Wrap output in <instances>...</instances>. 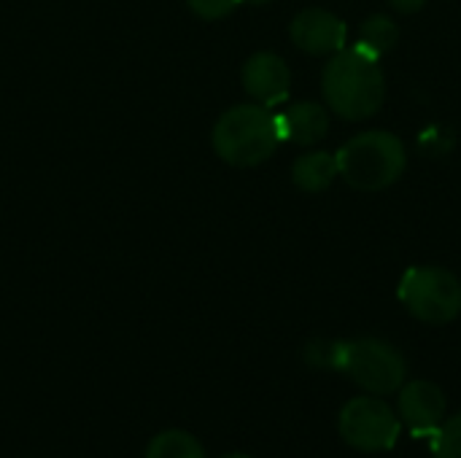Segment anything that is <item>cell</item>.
<instances>
[{"instance_id":"277c9868","label":"cell","mask_w":461,"mask_h":458,"mask_svg":"<svg viewBox=\"0 0 461 458\" xmlns=\"http://www.w3.org/2000/svg\"><path fill=\"white\" fill-rule=\"evenodd\" d=\"M335 373H343L367 394L389 397L397 394L408 381V362L400 348L381 337H357L340 340Z\"/></svg>"},{"instance_id":"30bf717a","label":"cell","mask_w":461,"mask_h":458,"mask_svg":"<svg viewBox=\"0 0 461 458\" xmlns=\"http://www.w3.org/2000/svg\"><path fill=\"white\" fill-rule=\"evenodd\" d=\"M278 119V132L281 140L294 143V146H313L327 138L330 132V108L313 100H300L286 105Z\"/></svg>"},{"instance_id":"4fadbf2b","label":"cell","mask_w":461,"mask_h":458,"mask_svg":"<svg viewBox=\"0 0 461 458\" xmlns=\"http://www.w3.org/2000/svg\"><path fill=\"white\" fill-rule=\"evenodd\" d=\"M143 458H208L203 443L184 429H165L146 445Z\"/></svg>"},{"instance_id":"ac0fdd59","label":"cell","mask_w":461,"mask_h":458,"mask_svg":"<svg viewBox=\"0 0 461 458\" xmlns=\"http://www.w3.org/2000/svg\"><path fill=\"white\" fill-rule=\"evenodd\" d=\"M243 3H251V5H267L270 0H243Z\"/></svg>"},{"instance_id":"9a60e30c","label":"cell","mask_w":461,"mask_h":458,"mask_svg":"<svg viewBox=\"0 0 461 458\" xmlns=\"http://www.w3.org/2000/svg\"><path fill=\"white\" fill-rule=\"evenodd\" d=\"M338 348L340 340H311L303 348V359L313 370H338Z\"/></svg>"},{"instance_id":"d6986e66","label":"cell","mask_w":461,"mask_h":458,"mask_svg":"<svg viewBox=\"0 0 461 458\" xmlns=\"http://www.w3.org/2000/svg\"><path fill=\"white\" fill-rule=\"evenodd\" d=\"M221 458H254V456H249V454H227V456H221Z\"/></svg>"},{"instance_id":"6da1fadb","label":"cell","mask_w":461,"mask_h":458,"mask_svg":"<svg viewBox=\"0 0 461 458\" xmlns=\"http://www.w3.org/2000/svg\"><path fill=\"white\" fill-rule=\"evenodd\" d=\"M321 92L335 116L346 121H365L375 116L386 100V76L378 59L362 49H340L324 65Z\"/></svg>"},{"instance_id":"9c48e42d","label":"cell","mask_w":461,"mask_h":458,"mask_svg":"<svg viewBox=\"0 0 461 458\" xmlns=\"http://www.w3.org/2000/svg\"><path fill=\"white\" fill-rule=\"evenodd\" d=\"M240 81L246 94L265 105L273 108L278 103H284L289 97V86H292V70L286 65V59L276 51H257L246 59L243 70H240Z\"/></svg>"},{"instance_id":"5b68a950","label":"cell","mask_w":461,"mask_h":458,"mask_svg":"<svg viewBox=\"0 0 461 458\" xmlns=\"http://www.w3.org/2000/svg\"><path fill=\"white\" fill-rule=\"evenodd\" d=\"M397 297L421 324L443 327L461 316V281L446 267L424 265L405 270Z\"/></svg>"},{"instance_id":"7c38bea8","label":"cell","mask_w":461,"mask_h":458,"mask_svg":"<svg viewBox=\"0 0 461 458\" xmlns=\"http://www.w3.org/2000/svg\"><path fill=\"white\" fill-rule=\"evenodd\" d=\"M400 40V24L389 16V13H373L359 24L357 32V49H362L365 54L381 59L384 54H389Z\"/></svg>"},{"instance_id":"e0dca14e","label":"cell","mask_w":461,"mask_h":458,"mask_svg":"<svg viewBox=\"0 0 461 458\" xmlns=\"http://www.w3.org/2000/svg\"><path fill=\"white\" fill-rule=\"evenodd\" d=\"M386 3H389L397 13H408V16H411V13H419V11L427 5V0H386Z\"/></svg>"},{"instance_id":"5bb4252c","label":"cell","mask_w":461,"mask_h":458,"mask_svg":"<svg viewBox=\"0 0 461 458\" xmlns=\"http://www.w3.org/2000/svg\"><path fill=\"white\" fill-rule=\"evenodd\" d=\"M432 456L435 458H461V413L443 421L432 432Z\"/></svg>"},{"instance_id":"52a82bcc","label":"cell","mask_w":461,"mask_h":458,"mask_svg":"<svg viewBox=\"0 0 461 458\" xmlns=\"http://www.w3.org/2000/svg\"><path fill=\"white\" fill-rule=\"evenodd\" d=\"M446 391L432 381H405L397 391V416L413 437H432L446 421Z\"/></svg>"},{"instance_id":"2e32d148","label":"cell","mask_w":461,"mask_h":458,"mask_svg":"<svg viewBox=\"0 0 461 458\" xmlns=\"http://www.w3.org/2000/svg\"><path fill=\"white\" fill-rule=\"evenodd\" d=\"M240 3H243V0H186V5H189L200 19H208V22L230 16Z\"/></svg>"},{"instance_id":"7a4b0ae2","label":"cell","mask_w":461,"mask_h":458,"mask_svg":"<svg viewBox=\"0 0 461 458\" xmlns=\"http://www.w3.org/2000/svg\"><path fill=\"white\" fill-rule=\"evenodd\" d=\"M213 151L232 167H257L267 162L278 143V119L270 108L259 103H243L227 108L211 132Z\"/></svg>"},{"instance_id":"ba28073f","label":"cell","mask_w":461,"mask_h":458,"mask_svg":"<svg viewBox=\"0 0 461 458\" xmlns=\"http://www.w3.org/2000/svg\"><path fill=\"white\" fill-rule=\"evenodd\" d=\"M289 35L300 51L324 57V54H338L340 49H346L348 27L338 13L327 8H305L292 19Z\"/></svg>"},{"instance_id":"8fae6325","label":"cell","mask_w":461,"mask_h":458,"mask_svg":"<svg viewBox=\"0 0 461 458\" xmlns=\"http://www.w3.org/2000/svg\"><path fill=\"white\" fill-rule=\"evenodd\" d=\"M338 175H340L338 157L332 151H308V154H300L292 165L294 186L308 194H319L330 189Z\"/></svg>"},{"instance_id":"8992f818","label":"cell","mask_w":461,"mask_h":458,"mask_svg":"<svg viewBox=\"0 0 461 458\" xmlns=\"http://www.w3.org/2000/svg\"><path fill=\"white\" fill-rule=\"evenodd\" d=\"M338 432L343 443L359 454H386L397 445L402 421L384 397L365 394L343 405L338 416Z\"/></svg>"},{"instance_id":"3957f363","label":"cell","mask_w":461,"mask_h":458,"mask_svg":"<svg viewBox=\"0 0 461 458\" xmlns=\"http://www.w3.org/2000/svg\"><path fill=\"white\" fill-rule=\"evenodd\" d=\"M335 157L340 178L357 192L389 189L408 167L405 143L389 130H365L348 138Z\"/></svg>"}]
</instances>
